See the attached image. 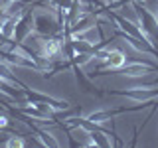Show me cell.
<instances>
[{
	"label": "cell",
	"mask_w": 158,
	"mask_h": 148,
	"mask_svg": "<svg viewBox=\"0 0 158 148\" xmlns=\"http://www.w3.org/2000/svg\"><path fill=\"white\" fill-rule=\"evenodd\" d=\"M115 73L118 75H125L131 79H144L150 77L152 73H158V63H146V61H128L123 65L121 69H117Z\"/></svg>",
	"instance_id": "2"
},
{
	"label": "cell",
	"mask_w": 158,
	"mask_h": 148,
	"mask_svg": "<svg viewBox=\"0 0 158 148\" xmlns=\"http://www.w3.org/2000/svg\"><path fill=\"white\" fill-rule=\"evenodd\" d=\"M0 79H2L6 85H10V87H22L16 79L12 77V73H10V65L4 61V59H0Z\"/></svg>",
	"instance_id": "5"
},
{
	"label": "cell",
	"mask_w": 158,
	"mask_h": 148,
	"mask_svg": "<svg viewBox=\"0 0 158 148\" xmlns=\"http://www.w3.org/2000/svg\"><path fill=\"white\" fill-rule=\"evenodd\" d=\"M127 61H128V56L123 51V49H118V47H109L107 59L103 61L101 71H117V69H121Z\"/></svg>",
	"instance_id": "3"
},
{
	"label": "cell",
	"mask_w": 158,
	"mask_h": 148,
	"mask_svg": "<svg viewBox=\"0 0 158 148\" xmlns=\"http://www.w3.org/2000/svg\"><path fill=\"white\" fill-rule=\"evenodd\" d=\"M26 97L32 105H36L40 111L48 113V115H57V113H63L69 109V103L67 101H61V99H56V97H49V95H44V93H38V91H32V89H26Z\"/></svg>",
	"instance_id": "1"
},
{
	"label": "cell",
	"mask_w": 158,
	"mask_h": 148,
	"mask_svg": "<svg viewBox=\"0 0 158 148\" xmlns=\"http://www.w3.org/2000/svg\"><path fill=\"white\" fill-rule=\"evenodd\" d=\"M115 115H117L115 111H93V113H89V115H85V118L91 122V125L105 128L109 122H113Z\"/></svg>",
	"instance_id": "4"
},
{
	"label": "cell",
	"mask_w": 158,
	"mask_h": 148,
	"mask_svg": "<svg viewBox=\"0 0 158 148\" xmlns=\"http://www.w3.org/2000/svg\"><path fill=\"white\" fill-rule=\"evenodd\" d=\"M2 146H26V140L20 134H10L6 140L2 142Z\"/></svg>",
	"instance_id": "6"
},
{
	"label": "cell",
	"mask_w": 158,
	"mask_h": 148,
	"mask_svg": "<svg viewBox=\"0 0 158 148\" xmlns=\"http://www.w3.org/2000/svg\"><path fill=\"white\" fill-rule=\"evenodd\" d=\"M12 126V121H10V117L6 115H0V130H6V128Z\"/></svg>",
	"instance_id": "7"
},
{
	"label": "cell",
	"mask_w": 158,
	"mask_h": 148,
	"mask_svg": "<svg viewBox=\"0 0 158 148\" xmlns=\"http://www.w3.org/2000/svg\"><path fill=\"white\" fill-rule=\"evenodd\" d=\"M131 2H135V4H146L148 0H131Z\"/></svg>",
	"instance_id": "8"
}]
</instances>
